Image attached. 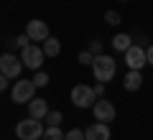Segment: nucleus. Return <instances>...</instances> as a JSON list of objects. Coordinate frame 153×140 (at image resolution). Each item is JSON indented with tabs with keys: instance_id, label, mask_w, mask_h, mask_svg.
I'll use <instances>...</instances> for the list:
<instances>
[{
	"instance_id": "nucleus-1",
	"label": "nucleus",
	"mask_w": 153,
	"mask_h": 140,
	"mask_svg": "<svg viewBox=\"0 0 153 140\" xmlns=\"http://www.w3.org/2000/svg\"><path fill=\"white\" fill-rule=\"evenodd\" d=\"M92 71H94V79L97 81L107 84V81H112L115 71H117V61H115L112 56H107V54H100V56H94V61H92Z\"/></svg>"
},
{
	"instance_id": "nucleus-2",
	"label": "nucleus",
	"mask_w": 153,
	"mask_h": 140,
	"mask_svg": "<svg viewBox=\"0 0 153 140\" xmlns=\"http://www.w3.org/2000/svg\"><path fill=\"white\" fill-rule=\"evenodd\" d=\"M46 133V125L36 117H26L16 125V138L18 140H41Z\"/></svg>"
},
{
	"instance_id": "nucleus-3",
	"label": "nucleus",
	"mask_w": 153,
	"mask_h": 140,
	"mask_svg": "<svg viewBox=\"0 0 153 140\" xmlns=\"http://www.w3.org/2000/svg\"><path fill=\"white\" fill-rule=\"evenodd\" d=\"M33 94H36V84H33V79H16V81H13L10 99L16 104H28L31 99H36Z\"/></svg>"
},
{
	"instance_id": "nucleus-4",
	"label": "nucleus",
	"mask_w": 153,
	"mask_h": 140,
	"mask_svg": "<svg viewBox=\"0 0 153 140\" xmlns=\"http://www.w3.org/2000/svg\"><path fill=\"white\" fill-rule=\"evenodd\" d=\"M97 94H94V87H87V84H76L71 89V104L79 110H87V107H94L97 102Z\"/></svg>"
},
{
	"instance_id": "nucleus-5",
	"label": "nucleus",
	"mask_w": 153,
	"mask_h": 140,
	"mask_svg": "<svg viewBox=\"0 0 153 140\" xmlns=\"http://www.w3.org/2000/svg\"><path fill=\"white\" fill-rule=\"evenodd\" d=\"M26 69V64H23L21 56L10 54V51H5V54L0 56V74L3 76H10V79H21V71Z\"/></svg>"
},
{
	"instance_id": "nucleus-6",
	"label": "nucleus",
	"mask_w": 153,
	"mask_h": 140,
	"mask_svg": "<svg viewBox=\"0 0 153 140\" xmlns=\"http://www.w3.org/2000/svg\"><path fill=\"white\" fill-rule=\"evenodd\" d=\"M21 59H23V64H26V69H31V71H41L44 59H46V51H44V46L31 43L28 49L21 51Z\"/></svg>"
},
{
	"instance_id": "nucleus-7",
	"label": "nucleus",
	"mask_w": 153,
	"mask_h": 140,
	"mask_svg": "<svg viewBox=\"0 0 153 140\" xmlns=\"http://www.w3.org/2000/svg\"><path fill=\"white\" fill-rule=\"evenodd\" d=\"M125 64H128V69H138L140 71L143 66L148 64V49H143L140 43H133L130 49L125 51Z\"/></svg>"
},
{
	"instance_id": "nucleus-8",
	"label": "nucleus",
	"mask_w": 153,
	"mask_h": 140,
	"mask_svg": "<svg viewBox=\"0 0 153 140\" xmlns=\"http://www.w3.org/2000/svg\"><path fill=\"white\" fill-rule=\"evenodd\" d=\"M26 33H28V38H31L33 43H44L46 38L51 36V31H49V23L46 21H28V26H26Z\"/></svg>"
},
{
	"instance_id": "nucleus-9",
	"label": "nucleus",
	"mask_w": 153,
	"mask_h": 140,
	"mask_svg": "<svg viewBox=\"0 0 153 140\" xmlns=\"http://www.w3.org/2000/svg\"><path fill=\"white\" fill-rule=\"evenodd\" d=\"M92 115H94V120H97V122H112L115 115H117V110H115L112 102H107V99L100 97L97 102H94V107H92Z\"/></svg>"
},
{
	"instance_id": "nucleus-10",
	"label": "nucleus",
	"mask_w": 153,
	"mask_h": 140,
	"mask_svg": "<svg viewBox=\"0 0 153 140\" xmlns=\"http://www.w3.org/2000/svg\"><path fill=\"white\" fill-rule=\"evenodd\" d=\"M84 133H87V140H110V125H107V122H97V120H94Z\"/></svg>"
},
{
	"instance_id": "nucleus-11",
	"label": "nucleus",
	"mask_w": 153,
	"mask_h": 140,
	"mask_svg": "<svg viewBox=\"0 0 153 140\" xmlns=\"http://www.w3.org/2000/svg\"><path fill=\"white\" fill-rule=\"evenodd\" d=\"M49 104H46V99H31L28 102V117H36V120H46V115H49Z\"/></svg>"
},
{
	"instance_id": "nucleus-12",
	"label": "nucleus",
	"mask_w": 153,
	"mask_h": 140,
	"mask_svg": "<svg viewBox=\"0 0 153 140\" xmlns=\"http://www.w3.org/2000/svg\"><path fill=\"white\" fill-rule=\"evenodd\" d=\"M140 84H143V74L138 69H130L125 74V79H123V87H125L128 92H138V89H140Z\"/></svg>"
},
{
	"instance_id": "nucleus-13",
	"label": "nucleus",
	"mask_w": 153,
	"mask_h": 140,
	"mask_svg": "<svg viewBox=\"0 0 153 140\" xmlns=\"http://www.w3.org/2000/svg\"><path fill=\"white\" fill-rule=\"evenodd\" d=\"M130 46H133V38L128 36V33H115L112 36V49L115 51H123V54H125Z\"/></svg>"
},
{
	"instance_id": "nucleus-14",
	"label": "nucleus",
	"mask_w": 153,
	"mask_h": 140,
	"mask_svg": "<svg viewBox=\"0 0 153 140\" xmlns=\"http://www.w3.org/2000/svg\"><path fill=\"white\" fill-rule=\"evenodd\" d=\"M44 51H46V56H51V59H56V56L61 54V43H59V38L49 36V38L44 41Z\"/></svg>"
},
{
	"instance_id": "nucleus-15",
	"label": "nucleus",
	"mask_w": 153,
	"mask_h": 140,
	"mask_svg": "<svg viewBox=\"0 0 153 140\" xmlns=\"http://www.w3.org/2000/svg\"><path fill=\"white\" fill-rule=\"evenodd\" d=\"M64 135L66 133H61L59 125H46V133H44L41 140H64Z\"/></svg>"
},
{
	"instance_id": "nucleus-16",
	"label": "nucleus",
	"mask_w": 153,
	"mask_h": 140,
	"mask_svg": "<svg viewBox=\"0 0 153 140\" xmlns=\"http://www.w3.org/2000/svg\"><path fill=\"white\" fill-rule=\"evenodd\" d=\"M64 140H87V133L79 130V127H74V130H69V133L64 135Z\"/></svg>"
},
{
	"instance_id": "nucleus-17",
	"label": "nucleus",
	"mask_w": 153,
	"mask_h": 140,
	"mask_svg": "<svg viewBox=\"0 0 153 140\" xmlns=\"http://www.w3.org/2000/svg\"><path fill=\"white\" fill-rule=\"evenodd\" d=\"M61 117H64V115H61L59 110H51V112L46 115V125H59V122H61Z\"/></svg>"
},
{
	"instance_id": "nucleus-18",
	"label": "nucleus",
	"mask_w": 153,
	"mask_h": 140,
	"mask_svg": "<svg viewBox=\"0 0 153 140\" xmlns=\"http://www.w3.org/2000/svg\"><path fill=\"white\" fill-rule=\"evenodd\" d=\"M33 84H36V87H46V84H49V74H46V71H36Z\"/></svg>"
},
{
	"instance_id": "nucleus-19",
	"label": "nucleus",
	"mask_w": 153,
	"mask_h": 140,
	"mask_svg": "<svg viewBox=\"0 0 153 140\" xmlns=\"http://www.w3.org/2000/svg\"><path fill=\"white\" fill-rule=\"evenodd\" d=\"M31 43H33V41L28 38V33H23V36H18V38H16V49H21V51H23V49H28Z\"/></svg>"
},
{
	"instance_id": "nucleus-20",
	"label": "nucleus",
	"mask_w": 153,
	"mask_h": 140,
	"mask_svg": "<svg viewBox=\"0 0 153 140\" xmlns=\"http://www.w3.org/2000/svg\"><path fill=\"white\" fill-rule=\"evenodd\" d=\"M105 21H107L110 26H117V23H120V13L117 10H107L105 13Z\"/></svg>"
},
{
	"instance_id": "nucleus-21",
	"label": "nucleus",
	"mask_w": 153,
	"mask_h": 140,
	"mask_svg": "<svg viewBox=\"0 0 153 140\" xmlns=\"http://www.w3.org/2000/svg\"><path fill=\"white\" fill-rule=\"evenodd\" d=\"M87 51H89V54H94V56H100V54H102V41H89Z\"/></svg>"
},
{
	"instance_id": "nucleus-22",
	"label": "nucleus",
	"mask_w": 153,
	"mask_h": 140,
	"mask_svg": "<svg viewBox=\"0 0 153 140\" xmlns=\"http://www.w3.org/2000/svg\"><path fill=\"white\" fill-rule=\"evenodd\" d=\"M76 61H79V64H89V66H92V61H94V54H89V51H82V54L76 56Z\"/></svg>"
},
{
	"instance_id": "nucleus-23",
	"label": "nucleus",
	"mask_w": 153,
	"mask_h": 140,
	"mask_svg": "<svg viewBox=\"0 0 153 140\" xmlns=\"http://www.w3.org/2000/svg\"><path fill=\"white\" fill-rule=\"evenodd\" d=\"M0 89H3V92L10 89V76H3V74H0Z\"/></svg>"
},
{
	"instance_id": "nucleus-24",
	"label": "nucleus",
	"mask_w": 153,
	"mask_h": 140,
	"mask_svg": "<svg viewBox=\"0 0 153 140\" xmlns=\"http://www.w3.org/2000/svg\"><path fill=\"white\" fill-rule=\"evenodd\" d=\"M94 94H97V97H102V94H105V84H102V81L94 84Z\"/></svg>"
},
{
	"instance_id": "nucleus-25",
	"label": "nucleus",
	"mask_w": 153,
	"mask_h": 140,
	"mask_svg": "<svg viewBox=\"0 0 153 140\" xmlns=\"http://www.w3.org/2000/svg\"><path fill=\"white\" fill-rule=\"evenodd\" d=\"M148 64L153 66V43H151V46H148Z\"/></svg>"
},
{
	"instance_id": "nucleus-26",
	"label": "nucleus",
	"mask_w": 153,
	"mask_h": 140,
	"mask_svg": "<svg viewBox=\"0 0 153 140\" xmlns=\"http://www.w3.org/2000/svg\"><path fill=\"white\" fill-rule=\"evenodd\" d=\"M120 3H125V0H120Z\"/></svg>"
}]
</instances>
